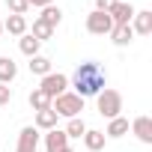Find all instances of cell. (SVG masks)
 <instances>
[{"label": "cell", "mask_w": 152, "mask_h": 152, "mask_svg": "<svg viewBox=\"0 0 152 152\" xmlns=\"http://www.w3.org/2000/svg\"><path fill=\"white\" fill-rule=\"evenodd\" d=\"M72 84H75V96L81 99H90V96H99L107 84V75L99 63H81L72 75Z\"/></svg>", "instance_id": "obj_1"}, {"label": "cell", "mask_w": 152, "mask_h": 152, "mask_svg": "<svg viewBox=\"0 0 152 152\" xmlns=\"http://www.w3.org/2000/svg\"><path fill=\"white\" fill-rule=\"evenodd\" d=\"M51 110L57 116H66V119H75L81 110H84V99L75 96V93H63L57 99H51Z\"/></svg>", "instance_id": "obj_2"}, {"label": "cell", "mask_w": 152, "mask_h": 152, "mask_svg": "<svg viewBox=\"0 0 152 152\" xmlns=\"http://www.w3.org/2000/svg\"><path fill=\"white\" fill-rule=\"evenodd\" d=\"M96 99H99V113H102L104 119H116V116H119V110H122V96H119L116 90H107V87H104Z\"/></svg>", "instance_id": "obj_3"}, {"label": "cell", "mask_w": 152, "mask_h": 152, "mask_svg": "<svg viewBox=\"0 0 152 152\" xmlns=\"http://www.w3.org/2000/svg\"><path fill=\"white\" fill-rule=\"evenodd\" d=\"M39 90H42L48 99H57V96H63V93L69 90V78H66V75H60V72H51V75H45V78H42Z\"/></svg>", "instance_id": "obj_4"}, {"label": "cell", "mask_w": 152, "mask_h": 152, "mask_svg": "<svg viewBox=\"0 0 152 152\" xmlns=\"http://www.w3.org/2000/svg\"><path fill=\"white\" fill-rule=\"evenodd\" d=\"M87 30H90L93 36H107V33L113 30V21H110V15H107V12L93 9V12L87 15Z\"/></svg>", "instance_id": "obj_5"}, {"label": "cell", "mask_w": 152, "mask_h": 152, "mask_svg": "<svg viewBox=\"0 0 152 152\" xmlns=\"http://www.w3.org/2000/svg\"><path fill=\"white\" fill-rule=\"evenodd\" d=\"M39 128H33V125H24L21 128V134H18V149L15 152H36L39 149Z\"/></svg>", "instance_id": "obj_6"}, {"label": "cell", "mask_w": 152, "mask_h": 152, "mask_svg": "<svg viewBox=\"0 0 152 152\" xmlns=\"http://www.w3.org/2000/svg\"><path fill=\"white\" fill-rule=\"evenodd\" d=\"M66 146H69V134L63 128H51L45 134V152H63Z\"/></svg>", "instance_id": "obj_7"}, {"label": "cell", "mask_w": 152, "mask_h": 152, "mask_svg": "<svg viewBox=\"0 0 152 152\" xmlns=\"http://www.w3.org/2000/svg\"><path fill=\"white\" fill-rule=\"evenodd\" d=\"M134 12H137V9H134L131 3H119V0H116V3L110 6V12H107V15H110V21H113V24H131Z\"/></svg>", "instance_id": "obj_8"}, {"label": "cell", "mask_w": 152, "mask_h": 152, "mask_svg": "<svg viewBox=\"0 0 152 152\" xmlns=\"http://www.w3.org/2000/svg\"><path fill=\"white\" fill-rule=\"evenodd\" d=\"M131 30L140 33V36H149V33H152V12H149V9L134 12V18H131Z\"/></svg>", "instance_id": "obj_9"}, {"label": "cell", "mask_w": 152, "mask_h": 152, "mask_svg": "<svg viewBox=\"0 0 152 152\" xmlns=\"http://www.w3.org/2000/svg\"><path fill=\"white\" fill-rule=\"evenodd\" d=\"M107 36L113 39V45L125 48V45H131V39H134V30H131V24H113V30H110Z\"/></svg>", "instance_id": "obj_10"}, {"label": "cell", "mask_w": 152, "mask_h": 152, "mask_svg": "<svg viewBox=\"0 0 152 152\" xmlns=\"http://www.w3.org/2000/svg\"><path fill=\"white\" fill-rule=\"evenodd\" d=\"M131 131L137 134L140 143H152V119H149V116H137V119L131 122Z\"/></svg>", "instance_id": "obj_11"}, {"label": "cell", "mask_w": 152, "mask_h": 152, "mask_svg": "<svg viewBox=\"0 0 152 152\" xmlns=\"http://www.w3.org/2000/svg\"><path fill=\"white\" fill-rule=\"evenodd\" d=\"M57 113L48 107V110H36V122H33V128H39V131H51V128H57Z\"/></svg>", "instance_id": "obj_12"}, {"label": "cell", "mask_w": 152, "mask_h": 152, "mask_svg": "<svg viewBox=\"0 0 152 152\" xmlns=\"http://www.w3.org/2000/svg\"><path fill=\"white\" fill-rule=\"evenodd\" d=\"M104 131H96V128H87L84 131V146L90 149V152H99V149H104Z\"/></svg>", "instance_id": "obj_13"}, {"label": "cell", "mask_w": 152, "mask_h": 152, "mask_svg": "<svg viewBox=\"0 0 152 152\" xmlns=\"http://www.w3.org/2000/svg\"><path fill=\"white\" fill-rule=\"evenodd\" d=\"M3 30L12 33V36H24V33H27V18H24V15H9V18L3 21Z\"/></svg>", "instance_id": "obj_14"}, {"label": "cell", "mask_w": 152, "mask_h": 152, "mask_svg": "<svg viewBox=\"0 0 152 152\" xmlns=\"http://www.w3.org/2000/svg\"><path fill=\"white\" fill-rule=\"evenodd\" d=\"M15 75H18V66H15V60H9V57H0V84H9V81H15Z\"/></svg>", "instance_id": "obj_15"}, {"label": "cell", "mask_w": 152, "mask_h": 152, "mask_svg": "<svg viewBox=\"0 0 152 152\" xmlns=\"http://www.w3.org/2000/svg\"><path fill=\"white\" fill-rule=\"evenodd\" d=\"M30 72L33 75H51V60L48 57H42V54H36V57H30Z\"/></svg>", "instance_id": "obj_16"}, {"label": "cell", "mask_w": 152, "mask_h": 152, "mask_svg": "<svg viewBox=\"0 0 152 152\" xmlns=\"http://www.w3.org/2000/svg\"><path fill=\"white\" fill-rule=\"evenodd\" d=\"M39 18H42V21H45L48 27H57V24L63 21V9L51 3V6H45V9H42V15H39Z\"/></svg>", "instance_id": "obj_17"}, {"label": "cell", "mask_w": 152, "mask_h": 152, "mask_svg": "<svg viewBox=\"0 0 152 152\" xmlns=\"http://www.w3.org/2000/svg\"><path fill=\"white\" fill-rule=\"evenodd\" d=\"M39 45H42V42H39V39H33L30 33H24V36H21V42H18L21 54H27V57H36V54H39Z\"/></svg>", "instance_id": "obj_18"}, {"label": "cell", "mask_w": 152, "mask_h": 152, "mask_svg": "<svg viewBox=\"0 0 152 152\" xmlns=\"http://www.w3.org/2000/svg\"><path fill=\"white\" fill-rule=\"evenodd\" d=\"M122 134H128V119H122V116L110 119V125H107L104 137H122Z\"/></svg>", "instance_id": "obj_19"}, {"label": "cell", "mask_w": 152, "mask_h": 152, "mask_svg": "<svg viewBox=\"0 0 152 152\" xmlns=\"http://www.w3.org/2000/svg\"><path fill=\"white\" fill-rule=\"evenodd\" d=\"M30 36H33V39H39V42H45V39H51V36H54V27H48L42 18H36V21H33V33H30Z\"/></svg>", "instance_id": "obj_20"}, {"label": "cell", "mask_w": 152, "mask_h": 152, "mask_svg": "<svg viewBox=\"0 0 152 152\" xmlns=\"http://www.w3.org/2000/svg\"><path fill=\"white\" fill-rule=\"evenodd\" d=\"M30 107H33V110H48V107H51V99H48L42 90H33V93H30Z\"/></svg>", "instance_id": "obj_21"}, {"label": "cell", "mask_w": 152, "mask_h": 152, "mask_svg": "<svg viewBox=\"0 0 152 152\" xmlns=\"http://www.w3.org/2000/svg\"><path fill=\"white\" fill-rule=\"evenodd\" d=\"M69 137H84V131H87V125H84V119L81 116H75V119H69V125L63 128Z\"/></svg>", "instance_id": "obj_22"}, {"label": "cell", "mask_w": 152, "mask_h": 152, "mask_svg": "<svg viewBox=\"0 0 152 152\" xmlns=\"http://www.w3.org/2000/svg\"><path fill=\"white\" fill-rule=\"evenodd\" d=\"M6 6H9V12L12 15H24L30 6H27V0H6Z\"/></svg>", "instance_id": "obj_23"}, {"label": "cell", "mask_w": 152, "mask_h": 152, "mask_svg": "<svg viewBox=\"0 0 152 152\" xmlns=\"http://www.w3.org/2000/svg\"><path fill=\"white\" fill-rule=\"evenodd\" d=\"M113 3H116V0H96V9H99V12H110Z\"/></svg>", "instance_id": "obj_24"}, {"label": "cell", "mask_w": 152, "mask_h": 152, "mask_svg": "<svg viewBox=\"0 0 152 152\" xmlns=\"http://www.w3.org/2000/svg\"><path fill=\"white\" fill-rule=\"evenodd\" d=\"M9 99H12V90H9V87H3V84H0V104H6Z\"/></svg>", "instance_id": "obj_25"}, {"label": "cell", "mask_w": 152, "mask_h": 152, "mask_svg": "<svg viewBox=\"0 0 152 152\" xmlns=\"http://www.w3.org/2000/svg\"><path fill=\"white\" fill-rule=\"evenodd\" d=\"M51 3H54V0H27V6H42V9L51 6Z\"/></svg>", "instance_id": "obj_26"}, {"label": "cell", "mask_w": 152, "mask_h": 152, "mask_svg": "<svg viewBox=\"0 0 152 152\" xmlns=\"http://www.w3.org/2000/svg\"><path fill=\"white\" fill-rule=\"evenodd\" d=\"M63 152H75V149H72V146H66V149H63Z\"/></svg>", "instance_id": "obj_27"}, {"label": "cell", "mask_w": 152, "mask_h": 152, "mask_svg": "<svg viewBox=\"0 0 152 152\" xmlns=\"http://www.w3.org/2000/svg\"><path fill=\"white\" fill-rule=\"evenodd\" d=\"M0 33H3V21H0Z\"/></svg>", "instance_id": "obj_28"}]
</instances>
